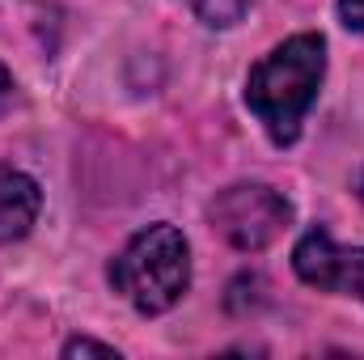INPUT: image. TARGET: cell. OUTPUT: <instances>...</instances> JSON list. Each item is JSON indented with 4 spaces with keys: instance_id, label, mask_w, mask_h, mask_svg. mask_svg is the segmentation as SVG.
Returning <instances> with one entry per match:
<instances>
[{
    "instance_id": "obj_1",
    "label": "cell",
    "mask_w": 364,
    "mask_h": 360,
    "mask_svg": "<svg viewBox=\"0 0 364 360\" xmlns=\"http://www.w3.org/2000/svg\"><path fill=\"white\" fill-rule=\"evenodd\" d=\"M326 73V38L322 34H292L267 51L250 77H246V102L259 115L275 144H292Z\"/></svg>"
},
{
    "instance_id": "obj_2",
    "label": "cell",
    "mask_w": 364,
    "mask_h": 360,
    "mask_svg": "<svg viewBox=\"0 0 364 360\" xmlns=\"http://www.w3.org/2000/svg\"><path fill=\"white\" fill-rule=\"evenodd\" d=\"M114 292L140 314H166L191 288V246L174 225L140 229L110 263Z\"/></svg>"
},
{
    "instance_id": "obj_3",
    "label": "cell",
    "mask_w": 364,
    "mask_h": 360,
    "mask_svg": "<svg viewBox=\"0 0 364 360\" xmlns=\"http://www.w3.org/2000/svg\"><path fill=\"white\" fill-rule=\"evenodd\" d=\"M292 208L288 199L263 186V182H237L225 186L212 199V225L220 229V238L237 250H263L288 229Z\"/></svg>"
},
{
    "instance_id": "obj_4",
    "label": "cell",
    "mask_w": 364,
    "mask_h": 360,
    "mask_svg": "<svg viewBox=\"0 0 364 360\" xmlns=\"http://www.w3.org/2000/svg\"><path fill=\"white\" fill-rule=\"evenodd\" d=\"M292 268L314 288L364 301V246H339L331 242V233L309 229L292 250Z\"/></svg>"
},
{
    "instance_id": "obj_5",
    "label": "cell",
    "mask_w": 364,
    "mask_h": 360,
    "mask_svg": "<svg viewBox=\"0 0 364 360\" xmlns=\"http://www.w3.org/2000/svg\"><path fill=\"white\" fill-rule=\"evenodd\" d=\"M43 208V191L38 182L13 166H0V246L4 242H21Z\"/></svg>"
},
{
    "instance_id": "obj_6",
    "label": "cell",
    "mask_w": 364,
    "mask_h": 360,
    "mask_svg": "<svg viewBox=\"0 0 364 360\" xmlns=\"http://www.w3.org/2000/svg\"><path fill=\"white\" fill-rule=\"evenodd\" d=\"M191 9H195V17L199 21H208V26H237L242 21V13H246V0H186Z\"/></svg>"
},
{
    "instance_id": "obj_7",
    "label": "cell",
    "mask_w": 364,
    "mask_h": 360,
    "mask_svg": "<svg viewBox=\"0 0 364 360\" xmlns=\"http://www.w3.org/2000/svg\"><path fill=\"white\" fill-rule=\"evenodd\" d=\"M64 356H114L110 344H97V339H68L64 344Z\"/></svg>"
},
{
    "instance_id": "obj_8",
    "label": "cell",
    "mask_w": 364,
    "mask_h": 360,
    "mask_svg": "<svg viewBox=\"0 0 364 360\" xmlns=\"http://www.w3.org/2000/svg\"><path fill=\"white\" fill-rule=\"evenodd\" d=\"M339 13L356 34H364V0H339Z\"/></svg>"
},
{
    "instance_id": "obj_9",
    "label": "cell",
    "mask_w": 364,
    "mask_h": 360,
    "mask_svg": "<svg viewBox=\"0 0 364 360\" xmlns=\"http://www.w3.org/2000/svg\"><path fill=\"white\" fill-rule=\"evenodd\" d=\"M13 97V77H9V68L0 64V110H4V102Z\"/></svg>"
}]
</instances>
